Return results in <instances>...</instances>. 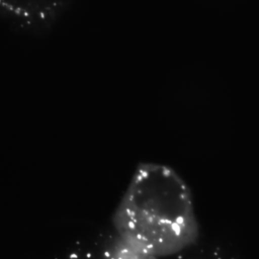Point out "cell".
<instances>
[{
  "mask_svg": "<svg viewBox=\"0 0 259 259\" xmlns=\"http://www.w3.org/2000/svg\"><path fill=\"white\" fill-rule=\"evenodd\" d=\"M111 223L124 243L156 258L182 253L203 239L187 184L154 162L135 169Z\"/></svg>",
  "mask_w": 259,
  "mask_h": 259,
  "instance_id": "cell-1",
  "label": "cell"
},
{
  "mask_svg": "<svg viewBox=\"0 0 259 259\" xmlns=\"http://www.w3.org/2000/svg\"><path fill=\"white\" fill-rule=\"evenodd\" d=\"M69 0H0V17L27 33L51 29L67 10Z\"/></svg>",
  "mask_w": 259,
  "mask_h": 259,
  "instance_id": "cell-2",
  "label": "cell"
}]
</instances>
